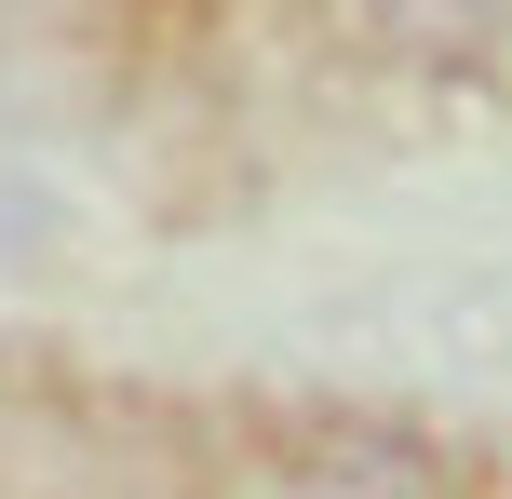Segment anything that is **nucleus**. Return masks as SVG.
Here are the masks:
<instances>
[{
  "mask_svg": "<svg viewBox=\"0 0 512 499\" xmlns=\"http://www.w3.org/2000/svg\"><path fill=\"white\" fill-rule=\"evenodd\" d=\"M364 27H378L391 54H418V68H445V54L499 41V0H364Z\"/></svg>",
  "mask_w": 512,
  "mask_h": 499,
  "instance_id": "f257e3e1",
  "label": "nucleus"
}]
</instances>
